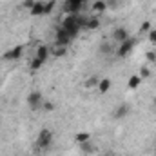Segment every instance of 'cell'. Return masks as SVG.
Here are the masks:
<instances>
[{"label": "cell", "mask_w": 156, "mask_h": 156, "mask_svg": "<svg viewBox=\"0 0 156 156\" xmlns=\"http://www.w3.org/2000/svg\"><path fill=\"white\" fill-rule=\"evenodd\" d=\"M62 27L71 35V38H75L78 33H80V26H78V20H76V15H67L66 18H64V22H62Z\"/></svg>", "instance_id": "obj_1"}, {"label": "cell", "mask_w": 156, "mask_h": 156, "mask_svg": "<svg viewBox=\"0 0 156 156\" xmlns=\"http://www.w3.org/2000/svg\"><path fill=\"white\" fill-rule=\"evenodd\" d=\"M53 142V133L49 129H42L37 138V149H47Z\"/></svg>", "instance_id": "obj_2"}, {"label": "cell", "mask_w": 156, "mask_h": 156, "mask_svg": "<svg viewBox=\"0 0 156 156\" xmlns=\"http://www.w3.org/2000/svg\"><path fill=\"white\" fill-rule=\"evenodd\" d=\"M27 105L31 111H40L44 107V100H42V93L38 91H33L29 96H27Z\"/></svg>", "instance_id": "obj_3"}, {"label": "cell", "mask_w": 156, "mask_h": 156, "mask_svg": "<svg viewBox=\"0 0 156 156\" xmlns=\"http://www.w3.org/2000/svg\"><path fill=\"white\" fill-rule=\"evenodd\" d=\"M85 0H66V4L62 5V9L67 13V15H78V11L82 9Z\"/></svg>", "instance_id": "obj_4"}, {"label": "cell", "mask_w": 156, "mask_h": 156, "mask_svg": "<svg viewBox=\"0 0 156 156\" xmlns=\"http://www.w3.org/2000/svg\"><path fill=\"white\" fill-rule=\"evenodd\" d=\"M134 45H136V40L129 37L127 40H123V42L120 44V47L116 49V55H118V56H127V55L133 51V47H134Z\"/></svg>", "instance_id": "obj_5"}, {"label": "cell", "mask_w": 156, "mask_h": 156, "mask_svg": "<svg viewBox=\"0 0 156 156\" xmlns=\"http://www.w3.org/2000/svg\"><path fill=\"white\" fill-rule=\"evenodd\" d=\"M71 40H73L71 38V35H69L64 27H60V29L56 31V45H64V47H66Z\"/></svg>", "instance_id": "obj_6"}, {"label": "cell", "mask_w": 156, "mask_h": 156, "mask_svg": "<svg viewBox=\"0 0 156 156\" xmlns=\"http://www.w3.org/2000/svg\"><path fill=\"white\" fill-rule=\"evenodd\" d=\"M22 45H15L13 49H9V51H5L4 53V60H20V56H22Z\"/></svg>", "instance_id": "obj_7"}, {"label": "cell", "mask_w": 156, "mask_h": 156, "mask_svg": "<svg viewBox=\"0 0 156 156\" xmlns=\"http://www.w3.org/2000/svg\"><path fill=\"white\" fill-rule=\"evenodd\" d=\"M113 38L116 40L118 44H122L123 40L129 38V33H127V29H125V27H116V29L113 31Z\"/></svg>", "instance_id": "obj_8"}, {"label": "cell", "mask_w": 156, "mask_h": 156, "mask_svg": "<svg viewBox=\"0 0 156 156\" xmlns=\"http://www.w3.org/2000/svg\"><path fill=\"white\" fill-rule=\"evenodd\" d=\"M49 53H51V49H49L47 45H38V49H37V58H40L42 62H45L47 56H49Z\"/></svg>", "instance_id": "obj_9"}, {"label": "cell", "mask_w": 156, "mask_h": 156, "mask_svg": "<svg viewBox=\"0 0 156 156\" xmlns=\"http://www.w3.org/2000/svg\"><path fill=\"white\" fill-rule=\"evenodd\" d=\"M44 5H45V2H35V5L29 9V13H31L33 16H40V15H44Z\"/></svg>", "instance_id": "obj_10"}, {"label": "cell", "mask_w": 156, "mask_h": 156, "mask_svg": "<svg viewBox=\"0 0 156 156\" xmlns=\"http://www.w3.org/2000/svg\"><path fill=\"white\" fill-rule=\"evenodd\" d=\"M109 89H111V80H109V78H100V83H98V91H100L102 94H105Z\"/></svg>", "instance_id": "obj_11"}, {"label": "cell", "mask_w": 156, "mask_h": 156, "mask_svg": "<svg viewBox=\"0 0 156 156\" xmlns=\"http://www.w3.org/2000/svg\"><path fill=\"white\" fill-rule=\"evenodd\" d=\"M127 113H129V105L127 104H122V105H118L116 111H115V118H125Z\"/></svg>", "instance_id": "obj_12"}, {"label": "cell", "mask_w": 156, "mask_h": 156, "mask_svg": "<svg viewBox=\"0 0 156 156\" xmlns=\"http://www.w3.org/2000/svg\"><path fill=\"white\" fill-rule=\"evenodd\" d=\"M93 11H94V13H104V11H107V2H105V0H96V2L93 4Z\"/></svg>", "instance_id": "obj_13"}, {"label": "cell", "mask_w": 156, "mask_h": 156, "mask_svg": "<svg viewBox=\"0 0 156 156\" xmlns=\"http://www.w3.org/2000/svg\"><path fill=\"white\" fill-rule=\"evenodd\" d=\"M140 82H142L140 75H133V76H129V82H127V85H129V89H136V87L140 85Z\"/></svg>", "instance_id": "obj_14"}, {"label": "cell", "mask_w": 156, "mask_h": 156, "mask_svg": "<svg viewBox=\"0 0 156 156\" xmlns=\"http://www.w3.org/2000/svg\"><path fill=\"white\" fill-rule=\"evenodd\" d=\"M89 140H91V134L89 133H83L82 131V133H76L75 134V142L76 144H83V142H89Z\"/></svg>", "instance_id": "obj_15"}, {"label": "cell", "mask_w": 156, "mask_h": 156, "mask_svg": "<svg viewBox=\"0 0 156 156\" xmlns=\"http://www.w3.org/2000/svg\"><path fill=\"white\" fill-rule=\"evenodd\" d=\"M98 27H100V18L91 16V18L87 20V29H98Z\"/></svg>", "instance_id": "obj_16"}, {"label": "cell", "mask_w": 156, "mask_h": 156, "mask_svg": "<svg viewBox=\"0 0 156 156\" xmlns=\"http://www.w3.org/2000/svg\"><path fill=\"white\" fill-rule=\"evenodd\" d=\"M80 147H82V151H83L85 154H91V153H94V149H96L91 142H83V144H80Z\"/></svg>", "instance_id": "obj_17"}, {"label": "cell", "mask_w": 156, "mask_h": 156, "mask_svg": "<svg viewBox=\"0 0 156 156\" xmlns=\"http://www.w3.org/2000/svg\"><path fill=\"white\" fill-rule=\"evenodd\" d=\"M66 53H67V49L64 45H56V47L51 49V55H55V56H64Z\"/></svg>", "instance_id": "obj_18"}, {"label": "cell", "mask_w": 156, "mask_h": 156, "mask_svg": "<svg viewBox=\"0 0 156 156\" xmlns=\"http://www.w3.org/2000/svg\"><path fill=\"white\" fill-rule=\"evenodd\" d=\"M98 83H100V78L98 76H91L87 82H85V87H98Z\"/></svg>", "instance_id": "obj_19"}, {"label": "cell", "mask_w": 156, "mask_h": 156, "mask_svg": "<svg viewBox=\"0 0 156 156\" xmlns=\"http://www.w3.org/2000/svg\"><path fill=\"white\" fill-rule=\"evenodd\" d=\"M55 4H56V0H49V2H45V5H44V15L51 13L53 7H55Z\"/></svg>", "instance_id": "obj_20"}, {"label": "cell", "mask_w": 156, "mask_h": 156, "mask_svg": "<svg viewBox=\"0 0 156 156\" xmlns=\"http://www.w3.org/2000/svg\"><path fill=\"white\" fill-rule=\"evenodd\" d=\"M42 64H44V62H42L40 58L35 56V58L31 60V69H33V71H35V69H40V67H42Z\"/></svg>", "instance_id": "obj_21"}, {"label": "cell", "mask_w": 156, "mask_h": 156, "mask_svg": "<svg viewBox=\"0 0 156 156\" xmlns=\"http://www.w3.org/2000/svg\"><path fill=\"white\" fill-rule=\"evenodd\" d=\"M140 31H142V33H149V31H151V22H149V20H145V22L142 24Z\"/></svg>", "instance_id": "obj_22"}, {"label": "cell", "mask_w": 156, "mask_h": 156, "mask_svg": "<svg viewBox=\"0 0 156 156\" xmlns=\"http://www.w3.org/2000/svg\"><path fill=\"white\" fill-rule=\"evenodd\" d=\"M145 58H147L151 64H154V62H156V53H154V51H149V53L145 55Z\"/></svg>", "instance_id": "obj_23"}, {"label": "cell", "mask_w": 156, "mask_h": 156, "mask_svg": "<svg viewBox=\"0 0 156 156\" xmlns=\"http://www.w3.org/2000/svg\"><path fill=\"white\" fill-rule=\"evenodd\" d=\"M147 76H151L149 67H142V71H140V78H147Z\"/></svg>", "instance_id": "obj_24"}, {"label": "cell", "mask_w": 156, "mask_h": 156, "mask_svg": "<svg viewBox=\"0 0 156 156\" xmlns=\"http://www.w3.org/2000/svg\"><path fill=\"white\" fill-rule=\"evenodd\" d=\"M147 37L151 40V44H156V29H151V31L147 33Z\"/></svg>", "instance_id": "obj_25"}, {"label": "cell", "mask_w": 156, "mask_h": 156, "mask_svg": "<svg viewBox=\"0 0 156 156\" xmlns=\"http://www.w3.org/2000/svg\"><path fill=\"white\" fill-rule=\"evenodd\" d=\"M44 111H53L55 109V104L53 102H44V107H42Z\"/></svg>", "instance_id": "obj_26"}, {"label": "cell", "mask_w": 156, "mask_h": 156, "mask_svg": "<svg viewBox=\"0 0 156 156\" xmlns=\"http://www.w3.org/2000/svg\"><path fill=\"white\" fill-rule=\"evenodd\" d=\"M35 5V0H24L22 2V7H26V9H31Z\"/></svg>", "instance_id": "obj_27"}, {"label": "cell", "mask_w": 156, "mask_h": 156, "mask_svg": "<svg viewBox=\"0 0 156 156\" xmlns=\"http://www.w3.org/2000/svg\"><path fill=\"white\" fill-rule=\"evenodd\" d=\"M100 51H102V53H107V55H109V53H111L113 49H111V45H109V44H102V47H100Z\"/></svg>", "instance_id": "obj_28"}, {"label": "cell", "mask_w": 156, "mask_h": 156, "mask_svg": "<svg viewBox=\"0 0 156 156\" xmlns=\"http://www.w3.org/2000/svg\"><path fill=\"white\" fill-rule=\"evenodd\" d=\"M116 0H107V7H116Z\"/></svg>", "instance_id": "obj_29"}, {"label": "cell", "mask_w": 156, "mask_h": 156, "mask_svg": "<svg viewBox=\"0 0 156 156\" xmlns=\"http://www.w3.org/2000/svg\"><path fill=\"white\" fill-rule=\"evenodd\" d=\"M154 105H156V98H154Z\"/></svg>", "instance_id": "obj_30"}]
</instances>
